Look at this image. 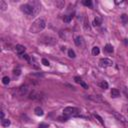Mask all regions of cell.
I'll use <instances>...</instances> for the list:
<instances>
[{"label": "cell", "instance_id": "obj_15", "mask_svg": "<svg viewBox=\"0 0 128 128\" xmlns=\"http://www.w3.org/2000/svg\"><path fill=\"white\" fill-rule=\"evenodd\" d=\"M1 125L3 127H8L10 125V120H9V119H2V120H1Z\"/></svg>", "mask_w": 128, "mask_h": 128}, {"label": "cell", "instance_id": "obj_27", "mask_svg": "<svg viewBox=\"0 0 128 128\" xmlns=\"http://www.w3.org/2000/svg\"><path fill=\"white\" fill-rule=\"evenodd\" d=\"M42 64L45 65V66H49V61L47 60V59L43 58V59H42Z\"/></svg>", "mask_w": 128, "mask_h": 128}, {"label": "cell", "instance_id": "obj_33", "mask_svg": "<svg viewBox=\"0 0 128 128\" xmlns=\"http://www.w3.org/2000/svg\"><path fill=\"white\" fill-rule=\"evenodd\" d=\"M125 94H126V96H127V98H128V91H127V89H125Z\"/></svg>", "mask_w": 128, "mask_h": 128}, {"label": "cell", "instance_id": "obj_28", "mask_svg": "<svg viewBox=\"0 0 128 128\" xmlns=\"http://www.w3.org/2000/svg\"><path fill=\"white\" fill-rule=\"evenodd\" d=\"M94 116H95V117L98 119V120H99V122H100L101 124H104V122H103V119H102V118H101V117H100L98 114H94Z\"/></svg>", "mask_w": 128, "mask_h": 128}, {"label": "cell", "instance_id": "obj_21", "mask_svg": "<svg viewBox=\"0 0 128 128\" xmlns=\"http://www.w3.org/2000/svg\"><path fill=\"white\" fill-rule=\"evenodd\" d=\"M71 19H72V16H71V15H66V16H64V18H63L64 22H66V23L70 22V21H71Z\"/></svg>", "mask_w": 128, "mask_h": 128}, {"label": "cell", "instance_id": "obj_31", "mask_svg": "<svg viewBox=\"0 0 128 128\" xmlns=\"http://www.w3.org/2000/svg\"><path fill=\"white\" fill-rule=\"evenodd\" d=\"M74 79H75V82H77V83H80V82H81V78L78 77V76H76Z\"/></svg>", "mask_w": 128, "mask_h": 128}, {"label": "cell", "instance_id": "obj_29", "mask_svg": "<svg viewBox=\"0 0 128 128\" xmlns=\"http://www.w3.org/2000/svg\"><path fill=\"white\" fill-rule=\"evenodd\" d=\"M39 128H48V124H46V123H40L39 124Z\"/></svg>", "mask_w": 128, "mask_h": 128}, {"label": "cell", "instance_id": "obj_5", "mask_svg": "<svg viewBox=\"0 0 128 128\" xmlns=\"http://www.w3.org/2000/svg\"><path fill=\"white\" fill-rule=\"evenodd\" d=\"M28 90L29 89H28L27 85H22V86H20L16 89L15 94H16V96H24L28 93Z\"/></svg>", "mask_w": 128, "mask_h": 128}, {"label": "cell", "instance_id": "obj_34", "mask_svg": "<svg viewBox=\"0 0 128 128\" xmlns=\"http://www.w3.org/2000/svg\"><path fill=\"white\" fill-rule=\"evenodd\" d=\"M127 110H128V109H127Z\"/></svg>", "mask_w": 128, "mask_h": 128}, {"label": "cell", "instance_id": "obj_9", "mask_svg": "<svg viewBox=\"0 0 128 128\" xmlns=\"http://www.w3.org/2000/svg\"><path fill=\"white\" fill-rule=\"evenodd\" d=\"M15 51H16V53H18L19 55H22L25 52V47L23 45L18 44V45L15 46Z\"/></svg>", "mask_w": 128, "mask_h": 128}, {"label": "cell", "instance_id": "obj_7", "mask_svg": "<svg viewBox=\"0 0 128 128\" xmlns=\"http://www.w3.org/2000/svg\"><path fill=\"white\" fill-rule=\"evenodd\" d=\"M29 98L33 99V100H41L42 96H41V93H39L37 91H32L29 94Z\"/></svg>", "mask_w": 128, "mask_h": 128}, {"label": "cell", "instance_id": "obj_32", "mask_svg": "<svg viewBox=\"0 0 128 128\" xmlns=\"http://www.w3.org/2000/svg\"><path fill=\"white\" fill-rule=\"evenodd\" d=\"M2 119H4V112L3 111L1 112V120H2Z\"/></svg>", "mask_w": 128, "mask_h": 128}, {"label": "cell", "instance_id": "obj_11", "mask_svg": "<svg viewBox=\"0 0 128 128\" xmlns=\"http://www.w3.org/2000/svg\"><path fill=\"white\" fill-rule=\"evenodd\" d=\"M34 112H35V114H36L37 116H43V115H44L43 109H42L41 107H36L35 109H34Z\"/></svg>", "mask_w": 128, "mask_h": 128}, {"label": "cell", "instance_id": "obj_13", "mask_svg": "<svg viewBox=\"0 0 128 128\" xmlns=\"http://www.w3.org/2000/svg\"><path fill=\"white\" fill-rule=\"evenodd\" d=\"M74 42H75V44L77 45V46H81L83 44V38L81 36H77V37L75 38Z\"/></svg>", "mask_w": 128, "mask_h": 128}, {"label": "cell", "instance_id": "obj_26", "mask_svg": "<svg viewBox=\"0 0 128 128\" xmlns=\"http://www.w3.org/2000/svg\"><path fill=\"white\" fill-rule=\"evenodd\" d=\"M83 4H84L85 6H89V7L92 6V2L90 1V0H84V1H83Z\"/></svg>", "mask_w": 128, "mask_h": 128}, {"label": "cell", "instance_id": "obj_3", "mask_svg": "<svg viewBox=\"0 0 128 128\" xmlns=\"http://www.w3.org/2000/svg\"><path fill=\"white\" fill-rule=\"evenodd\" d=\"M80 114V110L77 107H66L63 110V115L67 117H77Z\"/></svg>", "mask_w": 128, "mask_h": 128}, {"label": "cell", "instance_id": "obj_12", "mask_svg": "<svg viewBox=\"0 0 128 128\" xmlns=\"http://www.w3.org/2000/svg\"><path fill=\"white\" fill-rule=\"evenodd\" d=\"M111 96H112L113 98L119 97V96H120V91H119L118 89H116V88H113V89L111 90Z\"/></svg>", "mask_w": 128, "mask_h": 128}, {"label": "cell", "instance_id": "obj_22", "mask_svg": "<svg viewBox=\"0 0 128 128\" xmlns=\"http://www.w3.org/2000/svg\"><path fill=\"white\" fill-rule=\"evenodd\" d=\"M68 56H69L70 58H75V52H74L72 49L68 50Z\"/></svg>", "mask_w": 128, "mask_h": 128}, {"label": "cell", "instance_id": "obj_24", "mask_svg": "<svg viewBox=\"0 0 128 128\" xmlns=\"http://www.w3.org/2000/svg\"><path fill=\"white\" fill-rule=\"evenodd\" d=\"M68 118H69V117H67V116L63 115V116L58 117V120H59V121H62V122H63V121L65 122V121H67V120H68Z\"/></svg>", "mask_w": 128, "mask_h": 128}, {"label": "cell", "instance_id": "obj_23", "mask_svg": "<svg viewBox=\"0 0 128 128\" xmlns=\"http://www.w3.org/2000/svg\"><path fill=\"white\" fill-rule=\"evenodd\" d=\"M100 24H101V21H100L99 18H95L94 20H93V25H94V26H99Z\"/></svg>", "mask_w": 128, "mask_h": 128}, {"label": "cell", "instance_id": "obj_2", "mask_svg": "<svg viewBox=\"0 0 128 128\" xmlns=\"http://www.w3.org/2000/svg\"><path fill=\"white\" fill-rule=\"evenodd\" d=\"M21 11L23 13H25L26 15H34L38 12L37 8L34 7L33 4H29V3H26V4H23L21 5Z\"/></svg>", "mask_w": 128, "mask_h": 128}, {"label": "cell", "instance_id": "obj_14", "mask_svg": "<svg viewBox=\"0 0 128 128\" xmlns=\"http://www.w3.org/2000/svg\"><path fill=\"white\" fill-rule=\"evenodd\" d=\"M6 9H7V4L5 3V1H3V0H0V10L5 11Z\"/></svg>", "mask_w": 128, "mask_h": 128}, {"label": "cell", "instance_id": "obj_18", "mask_svg": "<svg viewBox=\"0 0 128 128\" xmlns=\"http://www.w3.org/2000/svg\"><path fill=\"white\" fill-rule=\"evenodd\" d=\"M99 86L101 88H103V89H107L108 88V83L106 81H102V82L99 83Z\"/></svg>", "mask_w": 128, "mask_h": 128}, {"label": "cell", "instance_id": "obj_17", "mask_svg": "<svg viewBox=\"0 0 128 128\" xmlns=\"http://www.w3.org/2000/svg\"><path fill=\"white\" fill-rule=\"evenodd\" d=\"M99 52H100V49H99L97 46H95V47H93V48H92V54H93V55H95V56H96V55L99 54Z\"/></svg>", "mask_w": 128, "mask_h": 128}, {"label": "cell", "instance_id": "obj_20", "mask_svg": "<svg viewBox=\"0 0 128 128\" xmlns=\"http://www.w3.org/2000/svg\"><path fill=\"white\" fill-rule=\"evenodd\" d=\"M121 20H122V22H123L124 24H126V23L128 22V16H127L126 14H122V15H121Z\"/></svg>", "mask_w": 128, "mask_h": 128}, {"label": "cell", "instance_id": "obj_19", "mask_svg": "<svg viewBox=\"0 0 128 128\" xmlns=\"http://www.w3.org/2000/svg\"><path fill=\"white\" fill-rule=\"evenodd\" d=\"M9 82H10V79H9L8 76H4V77L2 78V83L4 85H8V84H9Z\"/></svg>", "mask_w": 128, "mask_h": 128}, {"label": "cell", "instance_id": "obj_8", "mask_svg": "<svg viewBox=\"0 0 128 128\" xmlns=\"http://www.w3.org/2000/svg\"><path fill=\"white\" fill-rule=\"evenodd\" d=\"M113 113V115L118 119V120L119 121H120V122H122L123 124H127V121H126V118L123 116V115H121V114H119V113H117V112H112Z\"/></svg>", "mask_w": 128, "mask_h": 128}, {"label": "cell", "instance_id": "obj_6", "mask_svg": "<svg viewBox=\"0 0 128 128\" xmlns=\"http://www.w3.org/2000/svg\"><path fill=\"white\" fill-rule=\"evenodd\" d=\"M112 64H113L112 60H110V59H108V58H101L99 60L100 67H103V68H107L109 66H112Z\"/></svg>", "mask_w": 128, "mask_h": 128}, {"label": "cell", "instance_id": "obj_25", "mask_svg": "<svg viewBox=\"0 0 128 128\" xmlns=\"http://www.w3.org/2000/svg\"><path fill=\"white\" fill-rule=\"evenodd\" d=\"M13 74H14L15 76H19V75L21 74V70L19 69V68H17V69H14V70H13Z\"/></svg>", "mask_w": 128, "mask_h": 128}, {"label": "cell", "instance_id": "obj_4", "mask_svg": "<svg viewBox=\"0 0 128 128\" xmlns=\"http://www.w3.org/2000/svg\"><path fill=\"white\" fill-rule=\"evenodd\" d=\"M41 42H43V43L45 44H50V45H52V44H55L57 40L55 39V37H53L52 35H50V34H45V35H43L41 38H40Z\"/></svg>", "mask_w": 128, "mask_h": 128}, {"label": "cell", "instance_id": "obj_1", "mask_svg": "<svg viewBox=\"0 0 128 128\" xmlns=\"http://www.w3.org/2000/svg\"><path fill=\"white\" fill-rule=\"evenodd\" d=\"M46 27V22L44 19L42 18H37L36 20H34L33 23L30 26V32L31 33H39Z\"/></svg>", "mask_w": 128, "mask_h": 128}, {"label": "cell", "instance_id": "obj_10", "mask_svg": "<svg viewBox=\"0 0 128 128\" xmlns=\"http://www.w3.org/2000/svg\"><path fill=\"white\" fill-rule=\"evenodd\" d=\"M88 98L89 99H91V100H93V101H95V102H104V100L101 98V96H99V95H96V96H93V95H89L88 96Z\"/></svg>", "mask_w": 128, "mask_h": 128}, {"label": "cell", "instance_id": "obj_30", "mask_svg": "<svg viewBox=\"0 0 128 128\" xmlns=\"http://www.w3.org/2000/svg\"><path fill=\"white\" fill-rule=\"evenodd\" d=\"M80 85H81V86H82L83 88H85V89H87V88H88V85H87L86 83H84L83 81H81V82H80Z\"/></svg>", "mask_w": 128, "mask_h": 128}, {"label": "cell", "instance_id": "obj_16", "mask_svg": "<svg viewBox=\"0 0 128 128\" xmlns=\"http://www.w3.org/2000/svg\"><path fill=\"white\" fill-rule=\"evenodd\" d=\"M104 50L106 51V52H108V53H112V52H113V47L110 45V44H106Z\"/></svg>", "mask_w": 128, "mask_h": 128}]
</instances>
